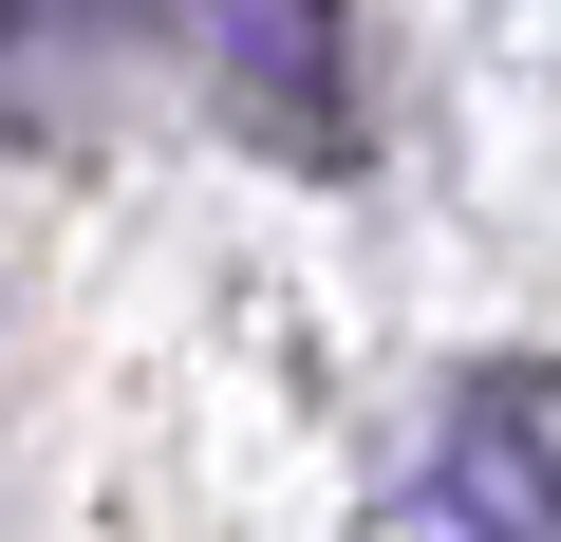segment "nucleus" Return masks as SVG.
<instances>
[{
	"mask_svg": "<svg viewBox=\"0 0 561 542\" xmlns=\"http://www.w3.org/2000/svg\"><path fill=\"white\" fill-rule=\"evenodd\" d=\"M206 94L262 150H356V57H337V0H169Z\"/></svg>",
	"mask_w": 561,
	"mask_h": 542,
	"instance_id": "1",
	"label": "nucleus"
}]
</instances>
